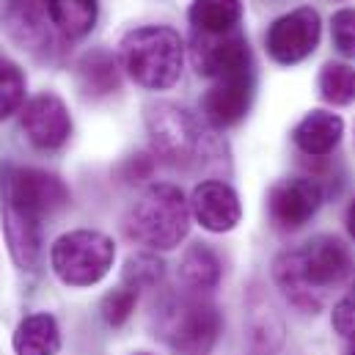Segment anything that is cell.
Wrapping results in <instances>:
<instances>
[{"label": "cell", "instance_id": "14", "mask_svg": "<svg viewBox=\"0 0 355 355\" xmlns=\"http://www.w3.org/2000/svg\"><path fill=\"white\" fill-rule=\"evenodd\" d=\"M190 212L207 232H215V234L232 232L243 218L240 196L234 193L232 184L218 182V179L196 184L190 196Z\"/></svg>", "mask_w": 355, "mask_h": 355}, {"label": "cell", "instance_id": "12", "mask_svg": "<svg viewBox=\"0 0 355 355\" xmlns=\"http://www.w3.org/2000/svg\"><path fill=\"white\" fill-rule=\"evenodd\" d=\"M22 130L39 149H61L72 135V116L61 96L39 94L22 107Z\"/></svg>", "mask_w": 355, "mask_h": 355}, {"label": "cell", "instance_id": "4", "mask_svg": "<svg viewBox=\"0 0 355 355\" xmlns=\"http://www.w3.org/2000/svg\"><path fill=\"white\" fill-rule=\"evenodd\" d=\"M182 61L184 47L174 28L146 25L121 39V67L138 86L149 91L171 89L182 75Z\"/></svg>", "mask_w": 355, "mask_h": 355}, {"label": "cell", "instance_id": "20", "mask_svg": "<svg viewBox=\"0 0 355 355\" xmlns=\"http://www.w3.org/2000/svg\"><path fill=\"white\" fill-rule=\"evenodd\" d=\"M187 17L196 33H229L243 19V0H193Z\"/></svg>", "mask_w": 355, "mask_h": 355}, {"label": "cell", "instance_id": "25", "mask_svg": "<svg viewBox=\"0 0 355 355\" xmlns=\"http://www.w3.org/2000/svg\"><path fill=\"white\" fill-rule=\"evenodd\" d=\"M135 306H138V292L130 289V286H119L110 295H105V300H102V320L110 328H121L132 317Z\"/></svg>", "mask_w": 355, "mask_h": 355}, {"label": "cell", "instance_id": "13", "mask_svg": "<svg viewBox=\"0 0 355 355\" xmlns=\"http://www.w3.org/2000/svg\"><path fill=\"white\" fill-rule=\"evenodd\" d=\"M251 99H254V69L215 80V86L201 99L204 121L215 130H229L245 119Z\"/></svg>", "mask_w": 355, "mask_h": 355}, {"label": "cell", "instance_id": "27", "mask_svg": "<svg viewBox=\"0 0 355 355\" xmlns=\"http://www.w3.org/2000/svg\"><path fill=\"white\" fill-rule=\"evenodd\" d=\"M334 331L345 339H355V286L353 292H347L336 306H334Z\"/></svg>", "mask_w": 355, "mask_h": 355}, {"label": "cell", "instance_id": "18", "mask_svg": "<svg viewBox=\"0 0 355 355\" xmlns=\"http://www.w3.org/2000/svg\"><path fill=\"white\" fill-rule=\"evenodd\" d=\"M14 353L17 355H58L61 350V331L53 314L39 311L25 317L14 331Z\"/></svg>", "mask_w": 355, "mask_h": 355}, {"label": "cell", "instance_id": "31", "mask_svg": "<svg viewBox=\"0 0 355 355\" xmlns=\"http://www.w3.org/2000/svg\"><path fill=\"white\" fill-rule=\"evenodd\" d=\"M135 355H149V353H135Z\"/></svg>", "mask_w": 355, "mask_h": 355}, {"label": "cell", "instance_id": "7", "mask_svg": "<svg viewBox=\"0 0 355 355\" xmlns=\"http://www.w3.org/2000/svg\"><path fill=\"white\" fill-rule=\"evenodd\" d=\"M0 201L25 209L33 218L55 215L69 204V187L64 179L28 166H3L0 171Z\"/></svg>", "mask_w": 355, "mask_h": 355}, {"label": "cell", "instance_id": "26", "mask_svg": "<svg viewBox=\"0 0 355 355\" xmlns=\"http://www.w3.org/2000/svg\"><path fill=\"white\" fill-rule=\"evenodd\" d=\"M331 33H334V47L345 58H355V8H342L334 14Z\"/></svg>", "mask_w": 355, "mask_h": 355}, {"label": "cell", "instance_id": "22", "mask_svg": "<svg viewBox=\"0 0 355 355\" xmlns=\"http://www.w3.org/2000/svg\"><path fill=\"white\" fill-rule=\"evenodd\" d=\"M320 94L331 105H350L355 102V69L350 64L331 61L320 72Z\"/></svg>", "mask_w": 355, "mask_h": 355}, {"label": "cell", "instance_id": "10", "mask_svg": "<svg viewBox=\"0 0 355 355\" xmlns=\"http://www.w3.org/2000/svg\"><path fill=\"white\" fill-rule=\"evenodd\" d=\"M320 14L309 6L278 17L267 31V53L275 64L292 67L306 61L320 44Z\"/></svg>", "mask_w": 355, "mask_h": 355}, {"label": "cell", "instance_id": "15", "mask_svg": "<svg viewBox=\"0 0 355 355\" xmlns=\"http://www.w3.org/2000/svg\"><path fill=\"white\" fill-rule=\"evenodd\" d=\"M0 218L14 262L22 270H33L42 254V220L8 201H0Z\"/></svg>", "mask_w": 355, "mask_h": 355}, {"label": "cell", "instance_id": "2", "mask_svg": "<svg viewBox=\"0 0 355 355\" xmlns=\"http://www.w3.org/2000/svg\"><path fill=\"white\" fill-rule=\"evenodd\" d=\"M155 336H160L177 355H209L223 320L220 311L196 292L166 295L152 311Z\"/></svg>", "mask_w": 355, "mask_h": 355}, {"label": "cell", "instance_id": "8", "mask_svg": "<svg viewBox=\"0 0 355 355\" xmlns=\"http://www.w3.org/2000/svg\"><path fill=\"white\" fill-rule=\"evenodd\" d=\"M0 22L17 47L28 50L42 61H53L64 50V36L50 19L47 0H6Z\"/></svg>", "mask_w": 355, "mask_h": 355}, {"label": "cell", "instance_id": "17", "mask_svg": "<svg viewBox=\"0 0 355 355\" xmlns=\"http://www.w3.org/2000/svg\"><path fill=\"white\" fill-rule=\"evenodd\" d=\"M78 86L91 99H102L110 96L121 89V72H119V61L107 53V50H89L78 67Z\"/></svg>", "mask_w": 355, "mask_h": 355}, {"label": "cell", "instance_id": "11", "mask_svg": "<svg viewBox=\"0 0 355 355\" xmlns=\"http://www.w3.org/2000/svg\"><path fill=\"white\" fill-rule=\"evenodd\" d=\"M322 204V187L314 179L297 177L284 179L270 187L267 193V212L275 229L281 232H297L303 229Z\"/></svg>", "mask_w": 355, "mask_h": 355}, {"label": "cell", "instance_id": "16", "mask_svg": "<svg viewBox=\"0 0 355 355\" xmlns=\"http://www.w3.org/2000/svg\"><path fill=\"white\" fill-rule=\"evenodd\" d=\"M345 135V121L336 113L328 110H311L306 113L297 127L292 130L295 146L309 157H328Z\"/></svg>", "mask_w": 355, "mask_h": 355}, {"label": "cell", "instance_id": "28", "mask_svg": "<svg viewBox=\"0 0 355 355\" xmlns=\"http://www.w3.org/2000/svg\"><path fill=\"white\" fill-rule=\"evenodd\" d=\"M152 168H155V163H152V157H149V155H132V157L121 166V179H124V182H130V184L144 182V179H149Z\"/></svg>", "mask_w": 355, "mask_h": 355}, {"label": "cell", "instance_id": "5", "mask_svg": "<svg viewBox=\"0 0 355 355\" xmlns=\"http://www.w3.org/2000/svg\"><path fill=\"white\" fill-rule=\"evenodd\" d=\"M146 130L157 157L179 168H193L209 157V135L198 119L174 102H155L146 107Z\"/></svg>", "mask_w": 355, "mask_h": 355}, {"label": "cell", "instance_id": "6", "mask_svg": "<svg viewBox=\"0 0 355 355\" xmlns=\"http://www.w3.org/2000/svg\"><path fill=\"white\" fill-rule=\"evenodd\" d=\"M116 259V245L107 234L78 229L69 234H61L53 243L50 265L58 281L67 286H94L99 284Z\"/></svg>", "mask_w": 355, "mask_h": 355}, {"label": "cell", "instance_id": "30", "mask_svg": "<svg viewBox=\"0 0 355 355\" xmlns=\"http://www.w3.org/2000/svg\"><path fill=\"white\" fill-rule=\"evenodd\" d=\"M347 355H355V347H353V350H350V353H347Z\"/></svg>", "mask_w": 355, "mask_h": 355}, {"label": "cell", "instance_id": "9", "mask_svg": "<svg viewBox=\"0 0 355 355\" xmlns=\"http://www.w3.org/2000/svg\"><path fill=\"white\" fill-rule=\"evenodd\" d=\"M190 58H193L196 72L212 80H223V78L254 69L248 39L240 28L229 33H196L193 31Z\"/></svg>", "mask_w": 355, "mask_h": 355}, {"label": "cell", "instance_id": "1", "mask_svg": "<svg viewBox=\"0 0 355 355\" xmlns=\"http://www.w3.org/2000/svg\"><path fill=\"white\" fill-rule=\"evenodd\" d=\"M353 272L347 245L331 234H320L300 248L284 251L272 262V281L281 295L300 311L317 314L328 292Z\"/></svg>", "mask_w": 355, "mask_h": 355}, {"label": "cell", "instance_id": "3", "mask_svg": "<svg viewBox=\"0 0 355 355\" xmlns=\"http://www.w3.org/2000/svg\"><path fill=\"white\" fill-rule=\"evenodd\" d=\"M190 201L177 184L157 182L149 184L124 218V232L130 240L149 245L152 251H171L187 237L190 229Z\"/></svg>", "mask_w": 355, "mask_h": 355}, {"label": "cell", "instance_id": "24", "mask_svg": "<svg viewBox=\"0 0 355 355\" xmlns=\"http://www.w3.org/2000/svg\"><path fill=\"white\" fill-rule=\"evenodd\" d=\"M25 99V75L22 69L0 53V121L22 107Z\"/></svg>", "mask_w": 355, "mask_h": 355}, {"label": "cell", "instance_id": "21", "mask_svg": "<svg viewBox=\"0 0 355 355\" xmlns=\"http://www.w3.org/2000/svg\"><path fill=\"white\" fill-rule=\"evenodd\" d=\"M53 25L64 39H83L99 17V0H47Z\"/></svg>", "mask_w": 355, "mask_h": 355}, {"label": "cell", "instance_id": "19", "mask_svg": "<svg viewBox=\"0 0 355 355\" xmlns=\"http://www.w3.org/2000/svg\"><path fill=\"white\" fill-rule=\"evenodd\" d=\"M220 275H223L220 257L207 243H193L184 251L182 265H179V278L187 286V292H196V295L212 292L220 284Z\"/></svg>", "mask_w": 355, "mask_h": 355}, {"label": "cell", "instance_id": "29", "mask_svg": "<svg viewBox=\"0 0 355 355\" xmlns=\"http://www.w3.org/2000/svg\"><path fill=\"white\" fill-rule=\"evenodd\" d=\"M347 229H350V234H353L355 240V201L350 204V209H347Z\"/></svg>", "mask_w": 355, "mask_h": 355}, {"label": "cell", "instance_id": "23", "mask_svg": "<svg viewBox=\"0 0 355 355\" xmlns=\"http://www.w3.org/2000/svg\"><path fill=\"white\" fill-rule=\"evenodd\" d=\"M163 272H166V265L160 257L155 254H132L127 262H124V270H121V286H130V289H152L163 281Z\"/></svg>", "mask_w": 355, "mask_h": 355}]
</instances>
